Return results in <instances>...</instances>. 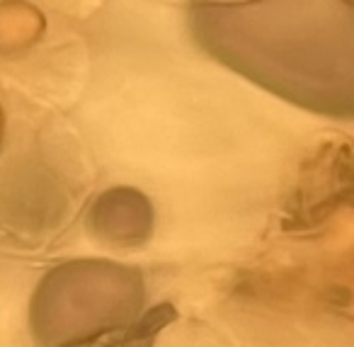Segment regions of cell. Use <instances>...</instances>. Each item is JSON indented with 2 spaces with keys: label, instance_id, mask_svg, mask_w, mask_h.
<instances>
[{
  "label": "cell",
  "instance_id": "6da1fadb",
  "mask_svg": "<svg viewBox=\"0 0 354 347\" xmlns=\"http://www.w3.org/2000/svg\"><path fill=\"white\" fill-rule=\"evenodd\" d=\"M194 39L279 98L354 117V0H189Z\"/></svg>",
  "mask_w": 354,
  "mask_h": 347
}]
</instances>
